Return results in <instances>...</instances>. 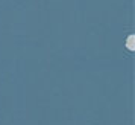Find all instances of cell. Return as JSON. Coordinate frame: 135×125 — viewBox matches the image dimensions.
Here are the masks:
<instances>
[{
	"mask_svg": "<svg viewBox=\"0 0 135 125\" xmlns=\"http://www.w3.org/2000/svg\"><path fill=\"white\" fill-rule=\"evenodd\" d=\"M135 35H129L128 37V41H126V47L129 50H135Z\"/></svg>",
	"mask_w": 135,
	"mask_h": 125,
	"instance_id": "6da1fadb",
	"label": "cell"
}]
</instances>
